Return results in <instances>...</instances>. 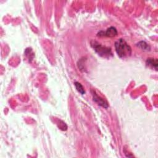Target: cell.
<instances>
[{
  "mask_svg": "<svg viewBox=\"0 0 158 158\" xmlns=\"http://www.w3.org/2000/svg\"><path fill=\"white\" fill-rule=\"evenodd\" d=\"M117 35V29L114 27H110L105 32L100 31L98 33L97 36L98 37H114Z\"/></svg>",
  "mask_w": 158,
  "mask_h": 158,
  "instance_id": "3957f363",
  "label": "cell"
},
{
  "mask_svg": "<svg viewBox=\"0 0 158 158\" xmlns=\"http://www.w3.org/2000/svg\"><path fill=\"white\" fill-rule=\"evenodd\" d=\"M146 65L148 66L154 68L156 71L157 69V60L154 58H148L146 60Z\"/></svg>",
  "mask_w": 158,
  "mask_h": 158,
  "instance_id": "5b68a950",
  "label": "cell"
},
{
  "mask_svg": "<svg viewBox=\"0 0 158 158\" xmlns=\"http://www.w3.org/2000/svg\"><path fill=\"white\" fill-rule=\"evenodd\" d=\"M90 44L91 47L95 51V52L98 53V55L104 58H109L111 56H112V53L111 48L103 47L99 43L95 40H92Z\"/></svg>",
  "mask_w": 158,
  "mask_h": 158,
  "instance_id": "7a4b0ae2",
  "label": "cell"
},
{
  "mask_svg": "<svg viewBox=\"0 0 158 158\" xmlns=\"http://www.w3.org/2000/svg\"><path fill=\"white\" fill-rule=\"evenodd\" d=\"M59 127L60 129H61L63 130H66L67 128V126L66 125V124L63 121H61V120H59Z\"/></svg>",
  "mask_w": 158,
  "mask_h": 158,
  "instance_id": "ba28073f",
  "label": "cell"
},
{
  "mask_svg": "<svg viewBox=\"0 0 158 158\" xmlns=\"http://www.w3.org/2000/svg\"><path fill=\"white\" fill-rule=\"evenodd\" d=\"M91 93H92L93 101L95 103H96L98 105H99L104 108L108 107L109 104H108L106 100H104L103 98H102L99 96H98L95 90H91Z\"/></svg>",
  "mask_w": 158,
  "mask_h": 158,
  "instance_id": "277c9868",
  "label": "cell"
},
{
  "mask_svg": "<svg viewBox=\"0 0 158 158\" xmlns=\"http://www.w3.org/2000/svg\"><path fill=\"white\" fill-rule=\"evenodd\" d=\"M136 46L141 50L145 51H150V50H151L150 46L147 43H146L145 42H143V41L138 42L136 44Z\"/></svg>",
  "mask_w": 158,
  "mask_h": 158,
  "instance_id": "8992f818",
  "label": "cell"
},
{
  "mask_svg": "<svg viewBox=\"0 0 158 158\" xmlns=\"http://www.w3.org/2000/svg\"><path fill=\"white\" fill-rule=\"evenodd\" d=\"M115 51L119 58H125L130 56L132 53L131 47L124 39H119L115 42Z\"/></svg>",
  "mask_w": 158,
  "mask_h": 158,
  "instance_id": "6da1fadb",
  "label": "cell"
},
{
  "mask_svg": "<svg viewBox=\"0 0 158 158\" xmlns=\"http://www.w3.org/2000/svg\"><path fill=\"white\" fill-rule=\"evenodd\" d=\"M75 88L77 89V90L80 93H81L82 95H84L85 93V91L84 90V88L83 87V86L81 85V83H80L79 82H75Z\"/></svg>",
  "mask_w": 158,
  "mask_h": 158,
  "instance_id": "52a82bcc",
  "label": "cell"
}]
</instances>
